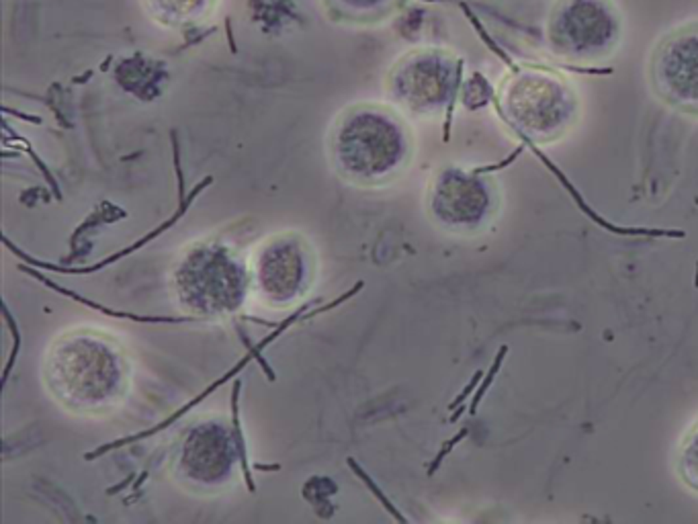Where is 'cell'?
I'll use <instances>...</instances> for the list:
<instances>
[{
    "mask_svg": "<svg viewBox=\"0 0 698 524\" xmlns=\"http://www.w3.org/2000/svg\"><path fill=\"white\" fill-rule=\"evenodd\" d=\"M363 287H365V283H363V281H361V283H357V285H354V287H352V289H350V291H346V293H344V295H342V297H338V299H336V301H332V303H328V305H324V307H320V309H317V311H313V315H315V313H324V311H330V309H334V307H336V305H340V303H342V301H346V299H350V297H352V295H354V293H357V291H361V289H363Z\"/></svg>",
    "mask_w": 698,
    "mask_h": 524,
    "instance_id": "obj_11",
    "label": "cell"
},
{
    "mask_svg": "<svg viewBox=\"0 0 698 524\" xmlns=\"http://www.w3.org/2000/svg\"><path fill=\"white\" fill-rule=\"evenodd\" d=\"M213 182V178L211 176H207V178H203L199 184H195V189L180 201V207L176 209V213L170 217V219H166L164 224H160L156 230H152L147 236H143V238H140L138 242H134L130 248H125V250H119L117 254H111V257H107L105 261H101V262H97V264H93V266H84V268H66V266H58V264H49V262H41V261H37V259H33V257H29V254H25V252H21L19 248H14L6 238H4V244L21 259V261H25V262H29V266H35V268H45V270H53V272H62V274H91V272H97V270H101V268H105V266H109V264H113V262H117V261H121L123 257H128V254H132V252H136V250H140L141 246H145V244H149L152 240H156L160 234H164L168 228H172L174 224H176V219H180L184 213H186V209L191 207V203L203 193V189H207L209 184Z\"/></svg>",
    "mask_w": 698,
    "mask_h": 524,
    "instance_id": "obj_4",
    "label": "cell"
},
{
    "mask_svg": "<svg viewBox=\"0 0 698 524\" xmlns=\"http://www.w3.org/2000/svg\"><path fill=\"white\" fill-rule=\"evenodd\" d=\"M348 467H350L354 473H357V477H359V479H363V481H365V486L371 490V494H373V496L379 500V504H381V506H383V508H385V510H387V512H389L394 519H398L400 523H406V519H404V516H402V514L396 510V506H394V504H392V502L385 498V494L381 492V488H379V486H377V484H375V481L369 477V473H367V471H365V469H363V467H361V465H359L354 459H348Z\"/></svg>",
    "mask_w": 698,
    "mask_h": 524,
    "instance_id": "obj_9",
    "label": "cell"
},
{
    "mask_svg": "<svg viewBox=\"0 0 698 524\" xmlns=\"http://www.w3.org/2000/svg\"><path fill=\"white\" fill-rule=\"evenodd\" d=\"M254 469H258V471H279L280 465H265V463H254Z\"/></svg>",
    "mask_w": 698,
    "mask_h": 524,
    "instance_id": "obj_13",
    "label": "cell"
},
{
    "mask_svg": "<svg viewBox=\"0 0 698 524\" xmlns=\"http://www.w3.org/2000/svg\"><path fill=\"white\" fill-rule=\"evenodd\" d=\"M303 309H305V307H301V309H299V311H297L295 315H291L289 320H285V322L280 324L279 328H277V330H275L273 334H269V336H267V338H265L263 342H258L256 346H250V348H248V355H246V357H244V359H242V361H240V363H238L236 367H232V369H230V373H226V375H224V377H221L219 381H215V383H213L211 388H207V390L201 393L199 397H195V399H193L191 403H186V405H184L182 409H178V412H176V414H174L172 418H168L166 422H162V424H160V426H156L154 430H145V432H141V434H136V436H128V438H121V440H117V442H111V444H105V446H101V449H97V451H93V453H86V457H84V459H86V461H93V459H97V457L105 455L107 451L115 449V446H123V444H128V442H136V440H140V438H145V436H152L154 432H158V430L166 428V426H168L170 422H174V420H176L178 416L186 414V412H189V409H191L193 405H197L199 401H203V399H205V397H207L209 393H213V392H215V390H217V388H221V385H224V383H226L228 379H232V377H234L236 373H240L244 365H248V363H250L252 359H256V357L261 355V350H265V348H267V346H269V344H271V342H273L275 338H279L280 334H282V332H285V330H287V328H289V326H291V324H293V322H295V320H297V318L301 315V311H303Z\"/></svg>",
    "mask_w": 698,
    "mask_h": 524,
    "instance_id": "obj_5",
    "label": "cell"
},
{
    "mask_svg": "<svg viewBox=\"0 0 698 524\" xmlns=\"http://www.w3.org/2000/svg\"><path fill=\"white\" fill-rule=\"evenodd\" d=\"M23 270H27L31 276H35L37 281H41L43 285H47L49 289H53V291H58V293H62V295H66V297H70V299H74V301H78V303H82V305H86V307H93V309H97V311H101V313H105V315H109V318H119V320H134V322H141V324H184V322H195V318H154V315H136V313H125V311H115V309H111V307H107V305H101V303H95V301H91V299H86V297H82V295H78V293H74V291H70V289H66V287H60V285H56L53 281H49V278H45L43 274H39L37 270H33V268H27V266H23Z\"/></svg>",
    "mask_w": 698,
    "mask_h": 524,
    "instance_id": "obj_6",
    "label": "cell"
},
{
    "mask_svg": "<svg viewBox=\"0 0 698 524\" xmlns=\"http://www.w3.org/2000/svg\"><path fill=\"white\" fill-rule=\"evenodd\" d=\"M653 88L662 101L698 115V25L670 33L651 60Z\"/></svg>",
    "mask_w": 698,
    "mask_h": 524,
    "instance_id": "obj_3",
    "label": "cell"
},
{
    "mask_svg": "<svg viewBox=\"0 0 698 524\" xmlns=\"http://www.w3.org/2000/svg\"><path fill=\"white\" fill-rule=\"evenodd\" d=\"M498 105L512 130L537 143L565 135L579 111L569 80L543 66H516L500 86Z\"/></svg>",
    "mask_w": 698,
    "mask_h": 524,
    "instance_id": "obj_1",
    "label": "cell"
},
{
    "mask_svg": "<svg viewBox=\"0 0 698 524\" xmlns=\"http://www.w3.org/2000/svg\"><path fill=\"white\" fill-rule=\"evenodd\" d=\"M678 475L680 479L698 492V418L686 430L678 449Z\"/></svg>",
    "mask_w": 698,
    "mask_h": 524,
    "instance_id": "obj_7",
    "label": "cell"
},
{
    "mask_svg": "<svg viewBox=\"0 0 698 524\" xmlns=\"http://www.w3.org/2000/svg\"><path fill=\"white\" fill-rule=\"evenodd\" d=\"M240 388L242 383L236 381L234 383V392H232V426H234V436H236V446H238V455H240V463H242V473L248 486V492H254V479L250 475V461H248V453H246V440H244V432L240 426V407H238V399H240Z\"/></svg>",
    "mask_w": 698,
    "mask_h": 524,
    "instance_id": "obj_8",
    "label": "cell"
},
{
    "mask_svg": "<svg viewBox=\"0 0 698 524\" xmlns=\"http://www.w3.org/2000/svg\"><path fill=\"white\" fill-rule=\"evenodd\" d=\"M621 21L608 0H559L547 23V43L559 60L590 64L608 56Z\"/></svg>",
    "mask_w": 698,
    "mask_h": 524,
    "instance_id": "obj_2",
    "label": "cell"
},
{
    "mask_svg": "<svg viewBox=\"0 0 698 524\" xmlns=\"http://www.w3.org/2000/svg\"><path fill=\"white\" fill-rule=\"evenodd\" d=\"M132 479H134V475H130V477H128V479H123V481H121V484H117V486H113V488H109V490H107V494H109V496H113V494H117V492H121V490H125V488H128V486H130V484H132Z\"/></svg>",
    "mask_w": 698,
    "mask_h": 524,
    "instance_id": "obj_12",
    "label": "cell"
},
{
    "mask_svg": "<svg viewBox=\"0 0 698 524\" xmlns=\"http://www.w3.org/2000/svg\"><path fill=\"white\" fill-rule=\"evenodd\" d=\"M2 315H4V320H6V324H8L10 334H12V350H10L8 363H6L4 373H2V388H4L6 381H8V377H10V371H12V367H14L16 355H19V350H21V334H19V326H16V322H14V318L10 315V311H8L6 305H2Z\"/></svg>",
    "mask_w": 698,
    "mask_h": 524,
    "instance_id": "obj_10",
    "label": "cell"
}]
</instances>
